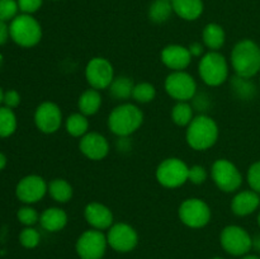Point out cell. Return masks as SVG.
<instances>
[{"instance_id": "1", "label": "cell", "mask_w": 260, "mask_h": 259, "mask_svg": "<svg viewBox=\"0 0 260 259\" xmlns=\"http://www.w3.org/2000/svg\"><path fill=\"white\" fill-rule=\"evenodd\" d=\"M144 123V112L137 104L123 102L112 109L108 116L109 131L118 137L134 135Z\"/></svg>"}, {"instance_id": "2", "label": "cell", "mask_w": 260, "mask_h": 259, "mask_svg": "<svg viewBox=\"0 0 260 259\" xmlns=\"http://www.w3.org/2000/svg\"><path fill=\"white\" fill-rule=\"evenodd\" d=\"M230 65L235 75L253 79L260 71V46L253 40H241L234 46Z\"/></svg>"}, {"instance_id": "3", "label": "cell", "mask_w": 260, "mask_h": 259, "mask_svg": "<svg viewBox=\"0 0 260 259\" xmlns=\"http://www.w3.org/2000/svg\"><path fill=\"white\" fill-rule=\"evenodd\" d=\"M220 130L218 124L208 114L194 116L185 131V141L196 151H206L217 142Z\"/></svg>"}, {"instance_id": "4", "label": "cell", "mask_w": 260, "mask_h": 259, "mask_svg": "<svg viewBox=\"0 0 260 259\" xmlns=\"http://www.w3.org/2000/svg\"><path fill=\"white\" fill-rule=\"evenodd\" d=\"M198 75L208 86H220L230 76L229 61L220 51H207L198 62Z\"/></svg>"}, {"instance_id": "5", "label": "cell", "mask_w": 260, "mask_h": 259, "mask_svg": "<svg viewBox=\"0 0 260 259\" xmlns=\"http://www.w3.org/2000/svg\"><path fill=\"white\" fill-rule=\"evenodd\" d=\"M9 36L19 47H35L42 40V27L32 14L22 13L10 22Z\"/></svg>"}, {"instance_id": "6", "label": "cell", "mask_w": 260, "mask_h": 259, "mask_svg": "<svg viewBox=\"0 0 260 259\" xmlns=\"http://www.w3.org/2000/svg\"><path fill=\"white\" fill-rule=\"evenodd\" d=\"M189 167L179 157H168L156 168L155 177L157 183L165 188H179L188 182Z\"/></svg>"}, {"instance_id": "7", "label": "cell", "mask_w": 260, "mask_h": 259, "mask_svg": "<svg viewBox=\"0 0 260 259\" xmlns=\"http://www.w3.org/2000/svg\"><path fill=\"white\" fill-rule=\"evenodd\" d=\"M178 216L182 223L190 229H202L211 221L212 211L208 203L202 198H187L180 203Z\"/></svg>"}, {"instance_id": "8", "label": "cell", "mask_w": 260, "mask_h": 259, "mask_svg": "<svg viewBox=\"0 0 260 259\" xmlns=\"http://www.w3.org/2000/svg\"><path fill=\"white\" fill-rule=\"evenodd\" d=\"M211 177L220 190L234 193L243 184V175L239 168L228 159H217L211 167Z\"/></svg>"}, {"instance_id": "9", "label": "cell", "mask_w": 260, "mask_h": 259, "mask_svg": "<svg viewBox=\"0 0 260 259\" xmlns=\"http://www.w3.org/2000/svg\"><path fill=\"white\" fill-rule=\"evenodd\" d=\"M164 88L175 102H190L198 91L197 81L185 70L172 71L165 79Z\"/></svg>"}, {"instance_id": "10", "label": "cell", "mask_w": 260, "mask_h": 259, "mask_svg": "<svg viewBox=\"0 0 260 259\" xmlns=\"http://www.w3.org/2000/svg\"><path fill=\"white\" fill-rule=\"evenodd\" d=\"M220 244L223 250L234 256L249 254L253 248V238L244 228L239 225H229L220 234Z\"/></svg>"}, {"instance_id": "11", "label": "cell", "mask_w": 260, "mask_h": 259, "mask_svg": "<svg viewBox=\"0 0 260 259\" xmlns=\"http://www.w3.org/2000/svg\"><path fill=\"white\" fill-rule=\"evenodd\" d=\"M107 246L108 241L106 234L101 230L89 229L78 238L75 250L80 259H103Z\"/></svg>"}, {"instance_id": "12", "label": "cell", "mask_w": 260, "mask_h": 259, "mask_svg": "<svg viewBox=\"0 0 260 259\" xmlns=\"http://www.w3.org/2000/svg\"><path fill=\"white\" fill-rule=\"evenodd\" d=\"M114 78V68L108 58L96 56L86 63L85 79L90 88L99 91L108 89Z\"/></svg>"}, {"instance_id": "13", "label": "cell", "mask_w": 260, "mask_h": 259, "mask_svg": "<svg viewBox=\"0 0 260 259\" xmlns=\"http://www.w3.org/2000/svg\"><path fill=\"white\" fill-rule=\"evenodd\" d=\"M106 235L108 245L118 253H129L139 244V234L134 226L126 222L113 223Z\"/></svg>"}, {"instance_id": "14", "label": "cell", "mask_w": 260, "mask_h": 259, "mask_svg": "<svg viewBox=\"0 0 260 259\" xmlns=\"http://www.w3.org/2000/svg\"><path fill=\"white\" fill-rule=\"evenodd\" d=\"M35 124L42 134L52 135L62 126L63 117L61 108L55 102H42L35 111Z\"/></svg>"}, {"instance_id": "15", "label": "cell", "mask_w": 260, "mask_h": 259, "mask_svg": "<svg viewBox=\"0 0 260 259\" xmlns=\"http://www.w3.org/2000/svg\"><path fill=\"white\" fill-rule=\"evenodd\" d=\"M46 193H48V183L36 174L23 177L15 187V196L24 205L40 202Z\"/></svg>"}, {"instance_id": "16", "label": "cell", "mask_w": 260, "mask_h": 259, "mask_svg": "<svg viewBox=\"0 0 260 259\" xmlns=\"http://www.w3.org/2000/svg\"><path fill=\"white\" fill-rule=\"evenodd\" d=\"M79 150L86 159L99 161V160H103L104 157H107L111 146H109V141L104 135L99 134V132L89 131L79 141Z\"/></svg>"}, {"instance_id": "17", "label": "cell", "mask_w": 260, "mask_h": 259, "mask_svg": "<svg viewBox=\"0 0 260 259\" xmlns=\"http://www.w3.org/2000/svg\"><path fill=\"white\" fill-rule=\"evenodd\" d=\"M192 58L188 47L183 45H177V43L165 46L160 53L161 62L172 71L185 70L192 62Z\"/></svg>"}, {"instance_id": "18", "label": "cell", "mask_w": 260, "mask_h": 259, "mask_svg": "<svg viewBox=\"0 0 260 259\" xmlns=\"http://www.w3.org/2000/svg\"><path fill=\"white\" fill-rule=\"evenodd\" d=\"M84 218L91 229L108 230L114 223V216L108 206L101 202H90L84 208Z\"/></svg>"}, {"instance_id": "19", "label": "cell", "mask_w": 260, "mask_h": 259, "mask_svg": "<svg viewBox=\"0 0 260 259\" xmlns=\"http://www.w3.org/2000/svg\"><path fill=\"white\" fill-rule=\"evenodd\" d=\"M260 206L259 193L251 189L240 190L231 201V211L239 217H245L255 212Z\"/></svg>"}, {"instance_id": "20", "label": "cell", "mask_w": 260, "mask_h": 259, "mask_svg": "<svg viewBox=\"0 0 260 259\" xmlns=\"http://www.w3.org/2000/svg\"><path fill=\"white\" fill-rule=\"evenodd\" d=\"M68 213L61 207H48L40 215V225L48 233H57L68 225Z\"/></svg>"}, {"instance_id": "21", "label": "cell", "mask_w": 260, "mask_h": 259, "mask_svg": "<svg viewBox=\"0 0 260 259\" xmlns=\"http://www.w3.org/2000/svg\"><path fill=\"white\" fill-rule=\"evenodd\" d=\"M172 4L174 14L188 22L197 20L205 10L203 0H172Z\"/></svg>"}, {"instance_id": "22", "label": "cell", "mask_w": 260, "mask_h": 259, "mask_svg": "<svg viewBox=\"0 0 260 259\" xmlns=\"http://www.w3.org/2000/svg\"><path fill=\"white\" fill-rule=\"evenodd\" d=\"M226 42V32L218 23H208L202 30V43L208 51H220Z\"/></svg>"}, {"instance_id": "23", "label": "cell", "mask_w": 260, "mask_h": 259, "mask_svg": "<svg viewBox=\"0 0 260 259\" xmlns=\"http://www.w3.org/2000/svg\"><path fill=\"white\" fill-rule=\"evenodd\" d=\"M103 99H102L101 91L96 89L89 88L80 94L78 99V109L80 113L85 114L86 117L94 116L101 109Z\"/></svg>"}, {"instance_id": "24", "label": "cell", "mask_w": 260, "mask_h": 259, "mask_svg": "<svg viewBox=\"0 0 260 259\" xmlns=\"http://www.w3.org/2000/svg\"><path fill=\"white\" fill-rule=\"evenodd\" d=\"M135 84L136 83H134V80L129 76H116L108 88L109 95L119 102L128 101L129 98H132V91H134Z\"/></svg>"}, {"instance_id": "25", "label": "cell", "mask_w": 260, "mask_h": 259, "mask_svg": "<svg viewBox=\"0 0 260 259\" xmlns=\"http://www.w3.org/2000/svg\"><path fill=\"white\" fill-rule=\"evenodd\" d=\"M48 195L55 202L68 203L74 196V188L70 183L63 178H55L48 183Z\"/></svg>"}, {"instance_id": "26", "label": "cell", "mask_w": 260, "mask_h": 259, "mask_svg": "<svg viewBox=\"0 0 260 259\" xmlns=\"http://www.w3.org/2000/svg\"><path fill=\"white\" fill-rule=\"evenodd\" d=\"M173 13L174 12H173L172 0H154L147 10L149 19L156 24H161L169 20Z\"/></svg>"}, {"instance_id": "27", "label": "cell", "mask_w": 260, "mask_h": 259, "mask_svg": "<svg viewBox=\"0 0 260 259\" xmlns=\"http://www.w3.org/2000/svg\"><path fill=\"white\" fill-rule=\"evenodd\" d=\"M231 90L238 96L239 99L243 101H250L256 95V86L251 81V79L241 78V76L234 75L230 81Z\"/></svg>"}, {"instance_id": "28", "label": "cell", "mask_w": 260, "mask_h": 259, "mask_svg": "<svg viewBox=\"0 0 260 259\" xmlns=\"http://www.w3.org/2000/svg\"><path fill=\"white\" fill-rule=\"evenodd\" d=\"M65 130L70 136L81 137L89 132V119L85 114L76 112L65 119Z\"/></svg>"}, {"instance_id": "29", "label": "cell", "mask_w": 260, "mask_h": 259, "mask_svg": "<svg viewBox=\"0 0 260 259\" xmlns=\"http://www.w3.org/2000/svg\"><path fill=\"white\" fill-rule=\"evenodd\" d=\"M172 121L179 127H187L194 118V109L189 102H177L172 108Z\"/></svg>"}, {"instance_id": "30", "label": "cell", "mask_w": 260, "mask_h": 259, "mask_svg": "<svg viewBox=\"0 0 260 259\" xmlns=\"http://www.w3.org/2000/svg\"><path fill=\"white\" fill-rule=\"evenodd\" d=\"M17 126L18 121L14 111L5 106H0V137L5 139L12 136L17 130Z\"/></svg>"}, {"instance_id": "31", "label": "cell", "mask_w": 260, "mask_h": 259, "mask_svg": "<svg viewBox=\"0 0 260 259\" xmlns=\"http://www.w3.org/2000/svg\"><path fill=\"white\" fill-rule=\"evenodd\" d=\"M156 96V88L154 84L147 83V81H141L136 83L132 91V99L137 104H147L152 102Z\"/></svg>"}, {"instance_id": "32", "label": "cell", "mask_w": 260, "mask_h": 259, "mask_svg": "<svg viewBox=\"0 0 260 259\" xmlns=\"http://www.w3.org/2000/svg\"><path fill=\"white\" fill-rule=\"evenodd\" d=\"M41 241V235L33 226H25L19 234V243L25 249H35Z\"/></svg>"}, {"instance_id": "33", "label": "cell", "mask_w": 260, "mask_h": 259, "mask_svg": "<svg viewBox=\"0 0 260 259\" xmlns=\"http://www.w3.org/2000/svg\"><path fill=\"white\" fill-rule=\"evenodd\" d=\"M17 218L22 225L35 226L36 223L40 222V213L30 205H25L18 210Z\"/></svg>"}, {"instance_id": "34", "label": "cell", "mask_w": 260, "mask_h": 259, "mask_svg": "<svg viewBox=\"0 0 260 259\" xmlns=\"http://www.w3.org/2000/svg\"><path fill=\"white\" fill-rule=\"evenodd\" d=\"M19 12L17 0H0V20L12 22Z\"/></svg>"}, {"instance_id": "35", "label": "cell", "mask_w": 260, "mask_h": 259, "mask_svg": "<svg viewBox=\"0 0 260 259\" xmlns=\"http://www.w3.org/2000/svg\"><path fill=\"white\" fill-rule=\"evenodd\" d=\"M246 180L251 190L260 195V160L253 163L246 173Z\"/></svg>"}, {"instance_id": "36", "label": "cell", "mask_w": 260, "mask_h": 259, "mask_svg": "<svg viewBox=\"0 0 260 259\" xmlns=\"http://www.w3.org/2000/svg\"><path fill=\"white\" fill-rule=\"evenodd\" d=\"M208 178V172L202 165H192L189 167V174H188V182L192 184L201 185L206 183Z\"/></svg>"}, {"instance_id": "37", "label": "cell", "mask_w": 260, "mask_h": 259, "mask_svg": "<svg viewBox=\"0 0 260 259\" xmlns=\"http://www.w3.org/2000/svg\"><path fill=\"white\" fill-rule=\"evenodd\" d=\"M210 96L207 95L206 93H202V94H196L194 96H193V99L190 102H192V107L194 111H198L200 112V114H206V112L208 111V108H210L211 106V101H210Z\"/></svg>"}, {"instance_id": "38", "label": "cell", "mask_w": 260, "mask_h": 259, "mask_svg": "<svg viewBox=\"0 0 260 259\" xmlns=\"http://www.w3.org/2000/svg\"><path fill=\"white\" fill-rule=\"evenodd\" d=\"M19 12L24 14H33L38 12L43 4V0H17Z\"/></svg>"}, {"instance_id": "39", "label": "cell", "mask_w": 260, "mask_h": 259, "mask_svg": "<svg viewBox=\"0 0 260 259\" xmlns=\"http://www.w3.org/2000/svg\"><path fill=\"white\" fill-rule=\"evenodd\" d=\"M20 101H22L20 94L18 93L15 89H10V90H7L4 93V101H3V104H4L5 107H8V108L14 109L19 106Z\"/></svg>"}, {"instance_id": "40", "label": "cell", "mask_w": 260, "mask_h": 259, "mask_svg": "<svg viewBox=\"0 0 260 259\" xmlns=\"http://www.w3.org/2000/svg\"><path fill=\"white\" fill-rule=\"evenodd\" d=\"M205 45L202 42H193L188 46V50H189L192 57H198L201 58L203 55H205Z\"/></svg>"}, {"instance_id": "41", "label": "cell", "mask_w": 260, "mask_h": 259, "mask_svg": "<svg viewBox=\"0 0 260 259\" xmlns=\"http://www.w3.org/2000/svg\"><path fill=\"white\" fill-rule=\"evenodd\" d=\"M8 38H10L9 25L5 22H3V20H0V46L4 45L8 41Z\"/></svg>"}, {"instance_id": "42", "label": "cell", "mask_w": 260, "mask_h": 259, "mask_svg": "<svg viewBox=\"0 0 260 259\" xmlns=\"http://www.w3.org/2000/svg\"><path fill=\"white\" fill-rule=\"evenodd\" d=\"M7 167V156L0 151V172Z\"/></svg>"}, {"instance_id": "43", "label": "cell", "mask_w": 260, "mask_h": 259, "mask_svg": "<svg viewBox=\"0 0 260 259\" xmlns=\"http://www.w3.org/2000/svg\"><path fill=\"white\" fill-rule=\"evenodd\" d=\"M253 248L260 251V235H256L255 238H253Z\"/></svg>"}, {"instance_id": "44", "label": "cell", "mask_w": 260, "mask_h": 259, "mask_svg": "<svg viewBox=\"0 0 260 259\" xmlns=\"http://www.w3.org/2000/svg\"><path fill=\"white\" fill-rule=\"evenodd\" d=\"M241 259H260V256L254 255V254H246V255L241 256Z\"/></svg>"}, {"instance_id": "45", "label": "cell", "mask_w": 260, "mask_h": 259, "mask_svg": "<svg viewBox=\"0 0 260 259\" xmlns=\"http://www.w3.org/2000/svg\"><path fill=\"white\" fill-rule=\"evenodd\" d=\"M4 93L5 91H3V89L0 88V106H2L3 101H4Z\"/></svg>"}, {"instance_id": "46", "label": "cell", "mask_w": 260, "mask_h": 259, "mask_svg": "<svg viewBox=\"0 0 260 259\" xmlns=\"http://www.w3.org/2000/svg\"><path fill=\"white\" fill-rule=\"evenodd\" d=\"M3 61H4V58H3V55H2V53H0V66L3 65Z\"/></svg>"}, {"instance_id": "47", "label": "cell", "mask_w": 260, "mask_h": 259, "mask_svg": "<svg viewBox=\"0 0 260 259\" xmlns=\"http://www.w3.org/2000/svg\"><path fill=\"white\" fill-rule=\"evenodd\" d=\"M258 225H259V228H260V212H259V215H258Z\"/></svg>"}, {"instance_id": "48", "label": "cell", "mask_w": 260, "mask_h": 259, "mask_svg": "<svg viewBox=\"0 0 260 259\" xmlns=\"http://www.w3.org/2000/svg\"><path fill=\"white\" fill-rule=\"evenodd\" d=\"M212 259H223V258H221V256H215V258H212Z\"/></svg>"}, {"instance_id": "49", "label": "cell", "mask_w": 260, "mask_h": 259, "mask_svg": "<svg viewBox=\"0 0 260 259\" xmlns=\"http://www.w3.org/2000/svg\"><path fill=\"white\" fill-rule=\"evenodd\" d=\"M53 2H57V0H53Z\"/></svg>"}, {"instance_id": "50", "label": "cell", "mask_w": 260, "mask_h": 259, "mask_svg": "<svg viewBox=\"0 0 260 259\" xmlns=\"http://www.w3.org/2000/svg\"><path fill=\"white\" fill-rule=\"evenodd\" d=\"M259 85H260V80H259Z\"/></svg>"}, {"instance_id": "51", "label": "cell", "mask_w": 260, "mask_h": 259, "mask_svg": "<svg viewBox=\"0 0 260 259\" xmlns=\"http://www.w3.org/2000/svg\"><path fill=\"white\" fill-rule=\"evenodd\" d=\"M259 256H260V255H259Z\"/></svg>"}]
</instances>
